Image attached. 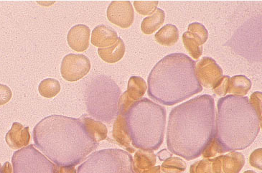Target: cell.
Returning <instances> with one entry per match:
<instances>
[{"instance_id": "27", "label": "cell", "mask_w": 262, "mask_h": 173, "mask_svg": "<svg viewBox=\"0 0 262 173\" xmlns=\"http://www.w3.org/2000/svg\"><path fill=\"white\" fill-rule=\"evenodd\" d=\"M188 32L192 34L199 44L202 46L208 38V32L206 27L199 23H193L189 25Z\"/></svg>"}, {"instance_id": "23", "label": "cell", "mask_w": 262, "mask_h": 173, "mask_svg": "<svg viewBox=\"0 0 262 173\" xmlns=\"http://www.w3.org/2000/svg\"><path fill=\"white\" fill-rule=\"evenodd\" d=\"M251 81L243 75L233 76L230 78L228 94H233L235 96H244L251 88Z\"/></svg>"}, {"instance_id": "2", "label": "cell", "mask_w": 262, "mask_h": 173, "mask_svg": "<svg viewBox=\"0 0 262 173\" xmlns=\"http://www.w3.org/2000/svg\"><path fill=\"white\" fill-rule=\"evenodd\" d=\"M35 146L58 167H75L99 147L79 119L52 115L33 129Z\"/></svg>"}, {"instance_id": "31", "label": "cell", "mask_w": 262, "mask_h": 173, "mask_svg": "<svg viewBox=\"0 0 262 173\" xmlns=\"http://www.w3.org/2000/svg\"><path fill=\"white\" fill-rule=\"evenodd\" d=\"M262 94L260 92H256L251 94L250 98L249 99V103L251 106L256 111L258 118L262 121V102H261Z\"/></svg>"}, {"instance_id": "24", "label": "cell", "mask_w": 262, "mask_h": 173, "mask_svg": "<svg viewBox=\"0 0 262 173\" xmlns=\"http://www.w3.org/2000/svg\"><path fill=\"white\" fill-rule=\"evenodd\" d=\"M38 90L41 96L51 99L60 92V84L59 81L54 78H46L40 82Z\"/></svg>"}, {"instance_id": "39", "label": "cell", "mask_w": 262, "mask_h": 173, "mask_svg": "<svg viewBox=\"0 0 262 173\" xmlns=\"http://www.w3.org/2000/svg\"><path fill=\"white\" fill-rule=\"evenodd\" d=\"M0 173H3V171H2V165H1V164H0Z\"/></svg>"}, {"instance_id": "29", "label": "cell", "mask_w": 262, "mask_h": 173, "mask_svg": "<svg viewBox=\"0 0 262 173\" xmlns=\"http://www.w3.org/2000/svg\"><path fill=\"white\" fill-rule=\"evenodd\" d=\"M158 1H135L134 6L139 14L142 15H151L156 11Z\"/></svg>"}, {"instance_id": "35", "label": "cell", "mask_w": 262, "mask_h": 173, "mask_svg": "<svg viewBox=\"0 0 262 173\" xmlns=\"http://www.w3.org/2000/svg\"><path fill=\"white\" fill-rule=\"evenodd\" d=\"M135 173H163L161 170V167L160 165L154 166L151 168L145 169V170L138 171Z\"/></svg>"}, {"instance_id": "12", "label": "cell", "mask_w": 262, "mask_h": 173, "mask_svg": "<svg viewBox=\"0 0 262 173\" xmlns=\"http://www.w3.org/2000/svg\"><path fill=\"white\" fill-rule=\"evenodd\" d=\"M5 140L12 149H20L27 147L30 141L29 126L25 127L20 123L14 122L11 129L5 136Z\"/></svg>"}, {"instance_id": "36", "label": "cell", "mask_w": 262, "mask_h": 173, "mask_svg": "<svg viewBox=\"0 0 262 173\" xmlns=\"http://www.w3.org/2000/svg\"><path fill=\"white\" fill-rule=\"evenodd\" d=\"M59 173H77L74 167H58Z\"/></svg>"}, {"instance_id": "13", "label": "cell", "mask_w": 262, "mask_h": 173, "mask_svg": "<svg viewBox=\"0 0 262 173\" xmlns=\"http://www.w3.org/2000/svg\"><path fill=\"white\" fill-rule=\"evenodd\" d=\"M112 136L119 146L124 147L129 153L136 152V149L132 144L131 139L126 129L125 114H117V119L114 123Z\"/></svg>"}, {"instance_id": "19", "label": "cell", "mask_w": 262, "mask_h": 173, "mask_svg": "<svg viewBox=\"0 0 262 173\" xmlns=\"http://www.w3.org/2000/svg\"><path fill=\"white\" fill-rule=\"evenodd\" d=\"M157 156L152 150L139 149L135 152L133 158V169L135 172L145 170L156 165Z\"/></svg>"}, {"instance_id": "11", "label": "cell", "mask_w": 262, "mask_h": 173, "mask_svg": "<svg viewBox=\"0 0 262 173\" xmlns=\"http://www.w3.org/2000/svg\"><path fill=\"white\" fill-rule=\"evenodd\" d=\"M90 33V28L85 25L75 26L68 33V44L75 51H85L89 47Z\"/></svg>"}, {"instance_id": "21", "label": "cell", "mask_w": 262, "mask_h": 173, "mask_svg": "<svg viewBox=\"0 0 262 173\" xmlns=\"http://www.w3.org/2000/svg\"><path fill=\"white\" fill-rule=\"evenodd\" d=\"M147 89V84L143 78L132 76L128 81L127 90L125 92L128 98L135 103L142 99Z\"/></svg>"}, {"instance_id": "9", "label": "cell", "mask_w": 262, "mask_h": 173, "mask_svg": "<svg viewBox=\"0 0 262 173\" xmlns=\"http://www.w3.org/2000/svg\"><path fill=\"white\" fill-rule=\"evenodd\" d=\"M195 75L201 86L213 89L223 76V70L213 58L204 57L195 63Z\"/></svg>"}, {"instance_id": "33", "label": "cell", "mask_w": 262, "mask_h": 173, "mask_svg": "<svg viewBox=\"0 0 262 173\" xmlns=\"http://www.w3.org/2000/svg\"><path fill=\"white\" fill-rule=\"evenodd\" d=\"M12 93L8 85L0 84V106L6 104L11 99Z\"/></svg>"}, {"instance_id": "28", "label": "cell", "mask_w": 262, "mask_h": 173, "mask_svg": "<svg viewBox=\"0 0 262 173\" xmlns=\"http://www.w3.org/2000/svg\"><path fill=\"white\" fill-rule=\"evenodd\" d=\"M224 153H226L224 148L219 143L215 136L203 149L201 155L204 158H213L217 155H222Z\"/></svg>"}, {"instance_id": "26", "label": "cell", "mask_w": 262, "mask_h": 173, "mask_svg": "<svg viewBox=\"0 0 262 173\" xmlns=\"http://www.w3.org/2000/svg\"><path fill=\"white\" fill-rule=\"evenodd\" d=\"M160 167L164 173H183L186 170L187 164L183 159L171 157L165 160Z\"/></svg>"}, {"instance_id": "32", "label": "cell", "mask_w": 262, "mask_h": 173, "mask_svg": "<svg viewBox=\"0 0 262 173\" xmlns=\"http://www.w3.org/2000/svg\"><path fill=\"white\" fill-rule=\"evenodd\" d=\"M249 163L255 168L262 169V149H256L251 153L249 157Z\"/></svg>"}, {"instance_id": "22", "label": "cell", "mask_w": 262, "mask_h": 173, "mask_svg": "<svg viewBox=\"0 0 262 173\" xmlns=\"http://www.w3.org/2000/svg\"><path fill=\"white\" fill-rule=\"evenodd\" d=\"M165 14L163 10L157 8L152 15L146 17L141 23V30L146 35H151L157 31L165 22Z\"/></svg>"}, {"instance_id": "14", "label": "cell", "mask_w": 262, "mask_h": 173, "mask_svg": "<svg viewBox=\"0 0 262 173\" xmlns=\"http://www.w3.org/2000/svg\"><path fill=\"white\" fill-rule=\"evenodd\" d=\"M118 35L111 27L100 25L93 30L91 42L96 47L107 48L118 40Z\"/></svg>"}, {"instance_id": "1", "label": "cell", "mask_w": 262, "mask_h": 173, "mask_svg": "<svg viewBox=\"0 0 262 173\" xmlns=\"http://www.w3.org/2000/svg\"><path fill=\"white\" fill-rule=\"evenodd\" d=\"M215 136L214 98L200 95L174 107L169 115L167 146L172 154L190 161L201 156Z\"/></svg>"}, {"instance_id": "15", "label": "cell", "mask_w": 262, "mask_h": 173, "mask_svg": "<svg viewBox=\"0 0 262 173\" xmlns=\"http://www.w3.org/2000/svg\"><path fill=\"white\" fill-rule=\"evenodd\" d=\"M126 47L124 41L119 37L118 40L110 47L99 48L98 53L100 58L108 63H115L119 61L125 53Z\"/></svg>"}, {"instance_id": "38", "label": "cell", "mask_w": 262, "mask_h": 173, "mask_svg": "<svg viewBox=\"0 0 262 173\" xmlns=\"http://www.w3.org/2000/svg\"><path fill=\"white\" fill-rule=\"evenodd\" d=\"M244 173H256V172H255L254 171H253V170H247V171H245V172H244Z\"/></svg>"}, {"instance_id": "8", "label": "cell", "mask_w": 262, "mask_h": 173, "mask_svg": "<svg viewBox=\"0 0 262 173\" xmlns=\"http://www.w3.org/2000/svg\"><path fill=\"white\" fill-rule=\"evenodd\" d=\"M91 69L88 57L81 54H69L64 57L60 67L62 77L67 81L74 82L86 76Z\"/></svg>"}, {"instance_id": "30", "label": "cell", "mask_w": 262, "mask_h": 173, "mask_svg": "<svg viewBox=\"0 0 262 173\" xmlns=\"http://www.w3.org/2000/svg\"><path fill=\"white\" fill-rule=\"evenodd\" d=\"M229 76H223L213 88L215 94L219 96H225L229 90Z\"/></svg>"}, {"instance_id": "18", "label": "cell", "mask_w": 262, "mask_h": 173, "mask_svg": "<svg viewBox=\"0 0 262 173\" xmlns=\"http://www.w3.org/2000/svg\"><path fill=\"white\" fill-rule=\"evenodd\" d=\"M245 165V157L239 152H229L222 155V171L224 173H239Z\"/></svg>"}, {"instance_id": "37", "label": "cell", "mask_w": 262, "mask_h": 173, "mask_svg": "<svg viewBox=\"0 0 262 173\" xmlns=\"http://www.w3.org/2000/svg\"><path fill=\"white\" fill-rule=\"evenodd\" d=\"M2 171L3 173H13L11 164L9 162H5L4 165L2 167Z\"/></svg>"}, {"instance_id": "16", "label": "cell", "mask_w": 262, "mask_h": 173, "mask_svg": "<svg viewBox=\"0 0 262 173\" xmlns=\"http://www.w3.org/2000/svg\"><path fill=\"white\" fill-rule=\"evenodd\" d=\"M190 173H224L222 155L213 158H204L190 166Z\"/></svg>"}, {"instance_id": "4", "label": "cell", "mask_w": 262, "mask_h": 173, "mask_svg": "<svg viewBox=\"0 0 262 173\" xmlns=\"http://www.w3.org/2000/svg\"><path fill=\"white\" fill-rule=\"evenodd\" d=\"M215 138L225 153L243 150L257 137L261 122L249 98L228 95L219 99Z\"/></svg>"}, {"instance_id": "34", "label": "cell", "mask_w": 262, "mask_h": 173, "mask_svg": "<svg viewBox=\"0 0 262 173\" xmlns=\"http://www.w3.org/2000/svg\"><path fill=\"white\" fill-rule=\"evenodd\" d=\"M156 156L159 158L160 161L164 162L165 160H166L167 159L172 157V153H171L168 149H164L163 150L160 151L159 153H158Z\"/></svg>"}, {"instance_id": "6", "label": "cell", "mask_w": 262, "mask_h": 173, "mask_svg": "<svg viewBox=\"0 0 262 173\" xmlns=\"http://www.w3.org/2000/svg\"><path fill=\"white\" fill-rule=\"evenodd\" d=\"M77 173H135L133 156L119 149L94 152L77 169Z\"/></svg>"}, {"instance_id": "10", "label": "cell", "mask_w": 262, "mask_h": 173, "mask_svg": "<svg viewBox=\"0 0 262 173\" xmlns=\"http://www.w3.org/2000/svg\"><path fill=\"white\" fill-rule=\"evenodd\" d=\"M106 15L110 22L122 28H129L135 19L133 5L129 1L112 2Z\"/></svg>"}, {"instance_id": "7", "label": "cell", "mask_w": 262, "mask_h": 173, "mask_svg": "<svg viewBox=\"0 0 262 173\" xmlns=\"http://www.w3.org/2000/svg\"><path fill=\"white\" fill-rule=\"evenodd\" d=\"M12 163L13 173H59L58 166L37 150L33 144L14 153Z\"/></svg>"}, {"instance_id": "17", "label": "cell", "mask_w": 262, "mask_h": 173, "mask_svg": "<svg viewBox=\"0 0 262 173\" xmlns=\"http://www.w3.org/2000/svg\"><path fill=\"white\" fill-rule=\"evenodd\" d=\"M78 119L84 124L89 135L95 142L99 143L101 141L107 138V127L102 122L96 121L86 115L81 116Z\"/></svg>"}, {"instance_id": "3", "label": "cell", "mask_w": 262, "mask_h": 173, "mask_svg": "<svg viewBox=\"0 0 262 173\" xmlns=\"http://www.w3.org/2000/svg\"><path fill=\"white\" fill-rule=\"evenodd\" d=\"M195 61L184 53L164 57L148 77V96L157 102L172 106L202 92L195 75Z\"/></svg>"}, {"instance_id": "20", "label": "cell", "mask_w": 262, "mask_h": 173, "mask_svg": "<svg viewBox=\"0 0 262 173\" xmlns=\"http://www.w3.org/2000/svg\"><path fill=\"white\" fill-rule=\"evenodd\" d=\"M155 38L162 46L171 47L177 44L179 39V32L176 26L167 24L155 34Z\"/></svg>"}, {"instance_id": "25", "label": "cell", "mask_w": 262, "mask_h": 173, "mask_svg": "<svg viewBox=\"0 0 262 173\" xmlns=\"http://www.w3.org/2000/svg\"><path fill=\"white\" fill-rule=\"evenodd\" d=\"M183 42L190 56L195 60H198L203 54V47L199 44L195 37L192 36L190 32L183 33Z\"/></svg>"}, {"instance_id": "5", "label": "cell", "mask_w": 262, "mask_h": 173, "mask_svg": "<svg viewBox=\"0 0 262 173\" xmlns=\"http://www.w3.org/2000/svg\"><path fill=\"white\" fill-rule=\"evenodd\" d=\"M126 129L135 149L158 150L163 143L166 126L165 107L142 98L125 114Z\"/></svg>"}]
</instances>
